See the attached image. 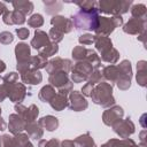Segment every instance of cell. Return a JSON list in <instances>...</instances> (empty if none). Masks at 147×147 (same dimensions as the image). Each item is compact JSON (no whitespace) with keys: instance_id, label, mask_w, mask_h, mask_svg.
<instances>
[{"instance_id":"6da1fadb","label":"cell","mask_w":147,"mask_h":147,"mask_svg":"<svg viewBox=\"0 0 147 147\" xmlns=\"http://www.w3.org/2000/svg\"><path fill=\"white\" fill-rule=\"evenodd\" d=\"M71 22L76 30L95 31L99 23V10H82L79 9L71 16Z\"/></svg>"},{"instance_id":"7a4b0ae2","label":"cell","mask_w":147,"mask_h":147,"mask_svg":"<svg viewBox=\"0 0 147 147\" xmlns=\"http://www.w3.org/2000/svg\"><path fill=\"white\" fill-rule=\"evenodd\" d=\"M91 99L95 105H99L103 108H109L116 102L113 95V86L106 82H101L94 86Z\"/></svg>"},{"instance_id":"3957f363","label":"cell","mask_w":147,"mask_h":147,"mask_svg":"<svg viewBox=\"0 0 147 147\" xmlns=\"http://www.w3.org/2000/svg\"><path fill=\"white\" fill-rule=\"evenodd\" d=\"M132 1L131 0H100L98 1V10L113 15V16H122L123 14L127 13L131 8Z\"/></svg>"},{"instance_id":"277c9868","label":"cell","mask_w":147,"mask_h":147,"mask_svg":"<svg viewBox=\"0 0 147 147\" xmlns=\"http://www.w3.org/2000/svg\"><path fill=\"white\" fill-rule=\"evenodd\" d=\"M123 25V17L122 16H99L98 28L95 29V36H106L108 37L116 28Z\"/></svg>"},{"instance_id":"5b68a950","label":"cell","mask_w":147,"mask_h":147,"mask_svg":"<svg viewBox=\"0 0 147 147\" xmlns=\"http://www.w3.org/2000/svg\"><path fill=\"white\" fill-rule=\"evenodd\" d=\"M121 70V76L118 77L116 82V86L121 91H126L131 86V79H132V67L131 62L129 60H123L119 64H117Z\"/></svg>"},{"instance_id":"8992f818","label":"cell","mask_w":147,"mask_h":147,"mask_svg":"<svg viewBox=\"0 0 147 147\" xmlns=\"http://www.w3.org/2000/svg\"><path fill=\"white\" fill-rule=\"evenodd\" d=\"M93 71V67L86 61L76 62L71 69V79L74 83H82L87 80Z\"/></svg>"},{"instance_id":"52a82bcc","label":"cell","mask_w":147,"mask_h":147,"mask_svg":"<svg viewBox=\"0 0 147 147\" xmlns=\"http://www.w3.org/2000/svg\"><path fill=\"white\" fill-rule=\"evenodd\" d=\"M8 92V98L14 103H21L26 96V87L23 83L15 82L10 84H5Z\"/></svg>"},{"instance_id":"ba28073f","label":"cell","mask_w":147,"mask_h":147,"mask_svg":"<svg viewBox=\"0 0 147 147\" xmlns=\"http://www.w3.org/2000/svg\"><path fill=\"white\" fill-rule=\"evenodd\" d=\"M72 62L71 60L69 59H62V57H55V59H52L47 62V65H46V71L52 75L54 72H57V71H64V72H70L71 69H72Z\"/></svg>"},{"instance_id":"9c48e42d","label":"cell","mask_w":147,"mask_h":147,"mask_svg":"<svg viewBox=\"0 0 147 147\" xmlns=\"http://www.w3.org/2000/svg\"><path fill=\"white\" fill-rule=\"evenodd\" d=\"M113 130L114 132L119 136L122 139H125V138H129L130 136H132L136 131V125L134 123L131 121L130 117L125 118V119H119L117 121L113 126Z\"/></svg>"},{"instance_id":"30bf717a","label":"cell","mask_w":147,"mask_h":147,"mask_svg":"<svg viewBox=\"0 0 147 147\" xmlns=\"http://www.w3.org/2000/svg\"><path fill=\"white\" fill-rule=\"evenodd\" d=\"M14 109L16 110V114L23 118L25 124L31 123V122H36V119L39 115V108L36 105H31L29 107H25L22 103H15Z\"/></svg>"},{"instance_id":"8fae6325","label":"cell","mask_w":147,"mask_h":147,"mask_svg":"<svg viewBox=\"0 0 147 147\" xmlns=\"http://www.w3.org/2000/svg\"><path fill=\"white\" fill-rule=\"evenodd\" d=\"M68 107L74 111H83L87 109L88 102L78 91H71L68 95Z\"/></svg>"},{"instance_id":"7c38bea8","label":"cell","mask_w":147,"mask_h":147,"mask_svg":"<svg viewBox=\"0 0 147 147\" xmlns=\"http://www.w3.org/2000/svg\"><path fill=\"white\" fill-rule=\"evenodd\" d=\"M124 116V110L121 106H111L107 108V110L103 111L102 114V122L107 126H113L117 121L122 119Z\"/></svg>"},{"instance_id":"4fadbf2b","label":"cell","mask_w":147,"mask_h":147,"mask_svg":"<svg viewBox=\"0 0 147 147\" xmlns=\"http://www.w3.org/2000/svg\"><path fill=\"white\" fill-rule=\"evenodd\" d=\"M123 31L127 34H134L139 36L144 32H146V20H137V18H130L124 25Z\"/></svg>"},{"instance_id":"5bb4252c","label":"cell","mask_w":147,"mask_h":147,"mask_svg":"<svg viewBox=\"0 0 147 147\" xmlns=\"http://www.w3.org/2000/svg\"><path fill=\"white\" fill-rule=\"evenodd\" d=\"M51 24L53 25V28H55L63 34L71 32V30L74 29V24H72L71 20L67 18L64 16H61V15H54L51 18Z\"/></svg>"},{"instance_id":"9a60e30c","label":"cell","mask_w":147,"mask_h":147,"mask_svg":"<svg viewBox=\"0 0 147 147\" xmlns=\"http://www.w3.org/2000/svg\"><path fill=\"white\" fill-rule=\"evenodd\" d=\"M51 42H52V41L49 40L48 33H46V32L42 31V30L37 29V30L34 31V37H33L32 40H31V46H32L36 51L39 52V51L42 49L44 47L48 46Z\"/></svg>"},{"instance_id":"2e32d148","label":"cell","mask_w":147,"mask_h":147,"mask_svg":"<svg viewBox=\"0 0 147 147\" xmlns=\"http://www.w3.org/2000/svg\"><path fill=\"white\" fill-rule=\"evenodd\" d=\"M48 83H49V85H52L54 88L56 87L57 90H60V88L64 87L65 85H68V84L71 83V82H70L69 76H68L67 72H64V71H57V72H54V74L49 75V77H48Z\"/></svg>"},{"instance_id":"e0dca14e","label":"cell","mask_w":147,"mask_h":147,"mask_svg":"<svg viewBox=\"0 0 147 147\" xmlns=\"http://www.w3.org/2000/svg\"><path fill=\"white\" fill-rule=\"evenodd\" d=\"M2 20L3 23L7 25H13V24H17V25H22L25 23V16L20 13L18 10H6L2 15Z\"/></svg>"},{"instance_id":"ac0fdd59","label":"cell","mask_w":147,"mask_h":147,"mask_svg":"<svg viewBox=\"0 0 147 147\" xmlns=\"http://www.w3.org/2000/svg\"><path fill=\"white\" fill-rule=\"evenodd\" d=\"M25 127V122L23 121V118L15 114H10L9 115V123H8V130L11 134H18L21 133Z\"/></svg>"},{"instance_id":"d6986e66","label":"cell","mask_w":147,"mask_h":147,"mask_svg":"<svg viewBox=\"0 0 147 147\" xmlns=\"http://www.w3.org/2000/svg\"><path fill=\"white\" fill-rule=\"evenodd\" d=\"M102 77L109 82V84L113 86L114 84H116L118 77L121 76V70L118 68V65L115 64H109L107 67H103L102 69Z\"/></svg>"},{"instance_id":"ffe728a7","label":"cell","mask_w":147,"mask_h":147,"mask_svg":"<svg viewBox=\"0 0 147 147\" xmlns=\"http://www.w3.org/2000/svg\"><path fill=\"white\" fill-rule=\"evenodd\" d=\"M21 79L23 84L28 85H38L42 80V75L39 70H28L21 74Z\"/></svg>"},{"instance_id":"44dd1931","label":"cell","mask_w":147,"mask_h":147,"mask_svg":"<svg viewBox=\"0 0 147 147\" xmlns=\"http://www.w3.org/2000/svg\"><path fill=\"white\" fill-rule=\"evenodd\" d=\"M15 56L17 63H22L26 61L31 56V48L25 42H20L15 46Z\"/></svg>"},{"instance_id":"7402d4cb","label":"cell","mask_w":147,"mask_h":147,"mask_svg":"<svg viewBox=\"0 0 147 147\" xmlns=\"http://www.w3.org/2000/svg\"><path fill=\"white\" fill-rule=\"evenodd\" d=\"M137 83L141 87L147 86V62L145 60H140L137 63Z\"/></svg>"},{"instance_id":"603a6c76","label":"cell","mask_w":147,"mask_h":147,"mask_svg":"<svg viewBox=\"0 0 147 147\" xmlns=\"http://www.w3.org/2000/svg\"><path fill=\"white\" fill-rule=\"evenodd\" d=\"M101 147H140V146L137 145L134 142V140H132L130 138H125V139L113 138V139H109L103 145H101Z\"/></svg>"},{"instance_id":"cb8c5ba5","label":"cell","mask_w":147,"mask_h":147,"mask_svg":"<svg viewBox=\"0 0 147 147\" xmlns=\"http://www.w3.org/2000/svg\"><path fill=\"white\" fill-rule=\"evenodd\" d=\"M94 46L95 49L98 52H100V54L109 51L110 48H113V41L109 37L106 36H95V41H94Z\"/></svg>"},{"instance_id":"d4e9b609","label":"cell","mask_w":147,"mask_h":147,"mask_svg":"<svg viewBox=\"0 0 147 147\" xmlns=\"http://www.w3.org/2000/svg\"><path fill=\"white\" fill-rule=\"evenodd\" d=\"M24 130L28 132V136L34 140H40V138H42L44 136V130L38 124V122H31L25 124Z\"/></svg>"},{"instance_id":"484cf974","label":"cell","mask_w":147,"mask_h":147,"mask_svg":"<svg viewBox=\"0 0 147 147\" xmlns=\"http://www.w3.org/2000/svg\"><path fill=\"white\" fill-rule=\"evenodd\" d=\"M38 124L42 129H46L47 131L52 132V131H55L59 127V119L53 115H47V116L41 117L38 121Z\"/></svg>"},{"instance_id":"4316f807","label":"cell","mask_w":147,"mask_h":147,"mask_svg":"<svg viewBox=\"0 0 147 147\" xmlns=\"http://www.w3.org/2000/svg\"><path fill=\"white\" fill-rule=\"evenodd\" d=\"M13 7H14V10H18L20 13H22L24 16L26 15H30L32 11H33V3L31 1H28V0H17V1H13L11 2Z\"/></svg>"},{"instance_id":"83f0119b","label":"cell","mask_w":147,"mask_h":147,"mask_svg":"<svg viewBox=\"0 0 147 147\" xmlns=\"http://www.w3.org/2000/svg\"><path fill=\"white\" fill-rule=\"evenodd\" d=\"M49 105L54 110L61 111V110H63L64 108L68 107V95H63V94L56 93V95L51 100Z\"/></svg>"},{"instance_id":"f1b7e54d","label":"cell","mask_w":147,"mask_h":147,"mask_svg":"<svg viewBox=\"0 0 147 147\" xmlns=\"http://www.w3.org/2000/svg\"><path fill=\"white\" fill-rule=\"evenodd\" d=\"M56 95V91H55V88L52 86V85H45V86H42L41 88H40V91H39V93H38V98H39V100L40 101H42V102H51V100L54 98Z\"/></svg>"},{"instance_id":"f546056e","label":"cell","mask_w":147,"mask_h":147,"mask_svg":"<svg viewBox=\"0 0 147 147\" xmlns=\"http://www.w3.org/2000/svg\"><path fill=\"white\" fill-rule=\"evenodd\" d=\"M75 147H98L93 140V138L91 137L90 132H86L79 137H77L74 140Z\"/></svg>"},{"instance_id":"4dcf8cb0","label":"cell","mask_w":147,"mask_h":147,"mask_svg":"<svg viewBox=\"0 0 147 147\" xmlns=\"http://www.w3.org/2000/svg\"><path fill=\"white\" fill-rule=\"evenodd\" d=\"M100 55H101V57H100L101 61L107 62V63H110V64H115L119 60V52L116 48H114V47L110 48L109 51L100 54Z\"/></svg>"},{"instance_id":"1f68e13d","label":"cell","mask_w":147,"mask_h":147,"mask_svg":"<svg viewBox=\"0 0 147 147\" xmlns=\"http://www.w3.org/2000/svg\"><path fill=\"white\" fill-rule=\"evenodd\" d=\"M131 15L132 18H137V20H146L147 17V8L144 3H137L131 6Z\"/></svg>"},{"instance_id":"d6a6232c","label":"cell","mask_w":147,"mask_h":147,"mask_svg":"<svg viewBox=\"0 0 147 147\" xmlns=\"http://www.w3.org/2000/svg\"><path fill=\"white\" fill-rule=\"evenodd\" d=\"M90 48H86L85 46H76L74 47L72 52H71V55H72V59L76 61V62H79V61H85L88 53H90Z\"/></svg>"},{"instance_id":"836d02e7","label":"cell","mask_w":147,"mask_h":147,"mask_svg":"<svg viewBox=\"0 0 147 147\" xmlns=\"http://www.w3.org/2000/svg\"><path fill=\"white\" fill-rule=\"evenodd\" d=\"M44 5H45V11L46 14L48 15H54L56 13H59L61 9H62V2L61 1H44Z\"/></svg>"},{"instance_id":"e575fe53","label":"cell","mask_w":147,"mask_h":147,"mask_svg":"<svg viewBox=\"0 0 147 147\" xmlns=\"http://www.w3.org/2000/svg\"><path fill=\"white\" fill-rule=\"evenodd\" d=\"M57 52H59V46H57V44L51 42L48 46H46V47H44L42 49H40V51L38 52V54L47 59V57H49V56L55 55Z\"/></svg>"},{"instance_id":"d590c367","label":"cell","mask_w":147,"mask_h":147,"mask_svg":"<svg viewBox=\"0 0 147 147\" xmlns=\"http://www.w3.org/2000/svg\"><path fill=\"white\" fill-rule=\"evenodd\" d=\"M30 137L28 136V133H18V134H15L13 137V140H14V146L15 147H25L28 145V142L30 141L29 140Z\"/></svg>"},{"instance_id":"8d00e7d4","label":"cell","mask_w":147,"mask_h":147,"mask_svg":"<svg viewBox=\"0 0 147 147\" xmlns=\"http://www.w3.org/2000/svg\"><path fill=\"white\" fill-rule=\"evenodd\" d=\"M44 24V17L40 14H32L29 18H28V25L34 29L40 28Z\"/></svg>"},{"instance_id":"74e56055","label":"cell","mask_w":147,"mask_h":147,"mask_svg":"<svg viewBox=\"0 0 147 147\" xmlns=\"http://www.w3.org/2000/svg\"><path fill=\"white\" fill-rule=\"evenodd\" d=\"M75 3H76L82 10H94V9H98V1H94V0L76 1Z\"/></svg>"},{"instance_id":"f35d334b","label":"cell","mask_w":147,"mask_h":147,"mask_svg":"<svg viewBox=\"0 0 147 147\" xmlns=\"http://www.w3.org/2000/svg\"><path fill=\"white\" fill-rule=\"evenodd\" d=\"M102 79H103V77H102V74H101V71L99 70V69H93V71H92V74L90 75V77L87 78V83H90V84H92V85H96V84H99V83H101L102 82Z\"/></svg>"},{"instance_id":"ab89813d","label":"cell","mask_w":147,"mask_h":147,"mask_svg":"<svg viewBox=\"0 0 147 147\" xmlns=\"http://www.w3.org/2000/svg\"><path fill=\"white\" fill-rule=\"evenodd\" d=\"M63 33L60 32L59 30H56L55 28H51L49 32H48V37H49V40L54 44H59L60 41H62L63 39Z\"/></svg>"},{"instance_id":"60d3db41","label":"cell","mask_w":147,"mask_h":147,"mask_svg":"<svg viewBox=\"0 0 147 147\" xmlns=\"http://www.w3.org/2000/svg\"><path fill=\"white\" fill-rule=\"evenodd\" d=\"M78 41L80 45H92L95 41V34H91V33H84L80 34L78 38Z\"/></svg>"},{"instance_id":"b9f144b4","label":"cell","mask_w":147,"mask_h":147,"mask_svg":"<svg viewBox=\"0 0 147 147\" xmlns=\"http://www.w3.org/2000/svg\"><path fill=\"white\" fill-rule=\"evenodd\" d=\"M38 147H60V141L55 138H53L51 140L40 139L38 142Z\"/></svg>"},{"instance_id":"7bdbcfd3","label":"cell","mask_w":147,"mask_h":147,"mask_svg":"<svg viewBox=\"0 0 147 147\" xmlns=\"http://www.w3.org/2000/svg\"><path fill=\"white\" fill-rule=\"evenodd\" d=\"M14 40V37H13V33L9 32V31H2L0 33V44L2 45H9L10 42H13Z\"/></svg>"},{"instance_id":"ee69618b","label":"cell","mask_w":147,"mask_h":147,"mask_svg":"<svg viewBox=\"0 0 147 147\" xmlns=\"http://www.w3.org/2000/svg\"><path fill=\"white\" fill-rule=\"evenodd\" d=\"M0 147H15L13 137L9 134H2L0 137Z\"/></svg>"},{"instance_id":"f6af8a7d","label":"cell","mask_w":147,"mask_h":147,"mask_svg":"<svg viewBox=\"0 0 147 147\" xmlns=\"http://www.w3.org/2000/svg\"><path fill=\"white\" fill-rule=\"evenodd\" d=\"M3 84H10V83H15V82H18V74L17 72H9V74H6L5 76L1 77Z\"/></svg>"},{"instance_id":"bcb514c9","label":"cell","mask_w":147,"mask_h":147,"mask_svg":"<svg viewBox=\"0 0 147 147\" xmlns=\"http://www.w3.org/2000/svg\"><path fill=\"white\" fill-rule=\"evenodd\" d=\"M16 34H17V37H18L20 39L24 40V39H26V38L30 36V31H29V29H26V28H17V29H16Z\"/></svg>"},{"instance_id":"7dc6e473","label":"cell","mask_w":147,"mask_h":147,"mask_svg":"<svg viewBox=\"0 0 147 147\" xmlns=\"http://www.w3.org/2000/svg\"><path fill=\"white\" fill-rule=\"evenodd\" d=\"M93 88H94V85H92V84H90V83H86V84L82 87V94H83L84 96H91Z\"/></svg>"},{"instance_id":"c3c4849f","label":"cell","mask_w":147,"mask_h":147,"mask_svg":"<svg viewBox=\"0 0 147 147\" xmlns=\"http://www.w3.org/2000/svg\"><path fill=\"white\" fill-rule=\"evenodd\" d=\"M6 98H8V92H7L6 85L2 83V84L0 85V102H2Z\"/></svg>"},{"instance_id":"681fc988","label":"cell","mask_w":147,"mask_h":147,"mask_svg":"<svg viewBox=\"0 0 147 147\" xmlns=\"http://www.w3.org/2000/svg\"><path fill=\"white\" fill-rule=\"evenodd\" d=\"M147 134V132H146V130H142L141 132H140V147H146L147 146V144H146V138H145V136Z\"/></svg>"},{"instance_id":"f907efd6","label":"cell","mask_w":147,"mask_h":147,"mask_svg":"<svg viewBox=\"0 0 147 147\" xmlns=\"http://www.w3.org/2000/svg\"><path fill=\"white\" fill-rule=\"evenodd\" d=\"M60 147H75L74 140H63L60 142Z\"/></svg>"},{"instance_id":"816d5d0a","label":"cell","mask_w":147,"mask_h":147,"mask_svg":"<svg viewBox=\"0 0 147 147\" xmlns=\"http://www.w3.org/2000/svg\"><path fill=\"white\" fill-rule=\"evenodd\" d=\"M6 127H7V124H6V122H5V119L0 116V131H3V130H6Z\"/></svg>"},{"instance_id":"f5cc1de1","label":"cell","mask_w":147,"mask_h":147,"mask_svg":"<svg viewBox=\"0 0 147 147\" xmlns=\"http://www.w3.org/2000/svg\"><path fill=\"white\" fill-rule=\"evenodd\" d=\"M7 10V6L5 2H0V15H3V13Z\"/></svg>"},{"instance_id":"db71d44e","label":"cell","mask_w":147,"mask_h":147,"mask_svg":"<svg viewBox=\"0 0 147 147\" xmlns=\"http://www.w3.org/2000/svg\"><path fill=\"white\" fill-rule=\"evenodd\" d=\"M138 39H139V40H141V41L144 42V45H145V44H146V32H144V33L139 34V36H138Z\"/></svg>"},{"instance_id":"11a10c76","label":"cell","mask_w":147,"mask_h":147,"mask_svg":"<svg viewBox=\"0 0 147 147\" xmlns=\"http://www.w3.org/2000/svg\"><path fill=\"white\" fill-rule=\"evenodd\" d=\"M5 70H6V64H5V62H3V61H1V60H0V74H1V72H3Z\"/></svg>"},{"instance_id":"9f6ffc18","label":"cell","mask_w":147,"mask_h":147,"mask_svg":"<svg viewBox=\"0 0 147 147\" xmlns=\"http://www.w3.org/2000/svg\"><path fill=\"white\" fill-rule=\"evenodd\" d=\"M25 147H34V146H33V145H32V144H31V142L29 141V142H28V145H26Z\"/></svg>"},{"instance_id":"6f0895ef","label":"cell","mask_w":147,"mask_h":147,"mask_svg":"<svg viewBox=\"0 0 147 147\" xmlns=\"http://www.w3.org/2000/svg\"><path fill=\"white\" fill-rule=\"evenodd\" d=\"M0 115H1V108H0Z\"/></svg>"}]
</instances>
